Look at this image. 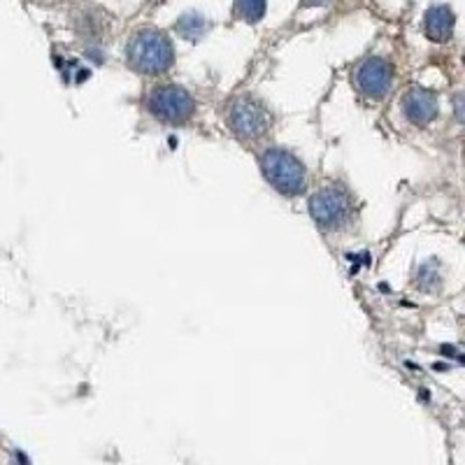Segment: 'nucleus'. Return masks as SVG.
Wrapping results in <instances>:
<instances>
[{
	"instance_id": "nucleus-1",
	"label": "nucleus",
	"mask_w": 465,
	"mask_h": 465,
	"mask_svg": "<svg viewBox=\"0 0 465 465\" xmlns=\"http://www.w3.org/2000/svg\"><path fill=\"white\" fill-rule=\"evenodd\" d=\"M126 58L133 70L145 75H160L170 70L175 63V47L163 33L158 31H140L128 42Z\"/></svg>"
},
{
	"instance_id": "nucleus-2",
	"label": "nucleus",
	"mask_w": 465,
	"mask_h": 465,
	"mask_svg": "<svg viewBox=\"0 0 465 465\" xmlns=\"http://www.w3.org/2000/svg\"><path fill=\"white\" fill-rule=\"evenodd\" d=\"M261 170L266 180L284 196H298L307 186V170L298 156L282 147H270L261 156Z\"/></svg>"
},
{
	"instance_id": "nucleus-3",
	"label": "nucleus",
	"mask_w": 465,
	"mask_h": 465,
	"mask_svg": "<svg viewBox=\"0 0 465 465\" xmlns=\"http://www.w3.org/2000/svg\"><path fill=\"white\" fill-rule=\"evenodd\" d=\"M351 207V196L342 186H326L310 198V214L326 231H333L349 221Z\"/></svg>"
},
{
	"instance_id": "nucleus-4",
	"label": "nucleus",
	"mask_w": 465,
	"mask_h": 465,
	"mask_svg": "<svg viewBox=\"0 0 465 465\" xmlns=\"http://www.w3.org/2000/svg\"><path fill=\"white\" fill-rule=\"evenodd\" d=\"M149 112L165 124H184L196 112V100L186 89L177 84H163L151 91Z\"/></svg>"
},
{
	"instance_id": "nucleus-5",
	"label": "nucleus",
	"mask_w": 465,
	"mask_h": 465,
	"mask_svg": "<svg viewBox=\"0 0 465 465\" xmlns=\"http://www.w3.org/2000/svg\"><path fill=\"white\" fill-rule=\"evenodd\" d=\"M231 128L240 135L242 140H256L266 135L270 128V114L266 107L251 98L235 100L231 107Z\"/></svg>"
},
{
	"instance_id": "nucleus-6",
	"label": "nucleus",
	"mask_w": 465,
	"mask_h": 465,
	"mask_svg": "<svg viewBox=\"0 0 465 465\" xmlns=\"http://www.w3.org/2000/svg\"><path fill=\"white\" fill-rule=\"evenodd\" d=\"M354 80H356V87L363 96L368 98H384L388 91H391L393 84V67L388 61L379 56H370L366 58L354 72Z\"/></svg>"
},
{
	"instance_id": "nucleus-7",
	"label": "nucleus",
	"mask_w": 465,
	"mask_h": 465,
	"mask_svg": "<svg viewBox=\"0 0 465 465\" xmlns=\"http://www.w3.org/2000/svg\"><path fill=\"white\" fill-rule=\"evenodd\" d=\"M403 109H405V116H407L412 124L426 126L430 121H435L439 105H437V98L430 91L417 89V91H410L407 96L403 98Z\"/></svg>"
},
{
	"instance_id": "nucleus-8",
	"label": "nucleus",
	"mask_w": 465,
	"mask_h": 465,
	"mask_svg": "<svg viewBox=\"0 0 465 465\" xmlns=\"http://www.w3.org/2000/svg\"><path fill=\"white\" fill-rule=\"evenodd\" d=\"M454 12L452 7L437 5L426 12V35L433 42H447L454 35Z\"/></svg>"
},
{
	"instance_id": "nucleus-9",
	"label": "nucleus",
	"mask_w": 465,
	"mask_h": 465,
	"mask_svg": "<svg viewBox=\"0 0 465 465\" xmlns=\"http://www.w3.org/2000/svg\"><path fill=\"white\" fill-rule=\"evenodd\" d=\"M209 31V23L202 14L198 12H186L180 16V21H177V33H180L182 38L186 40H200L205 33Z\"/></svg>"
},
{
	"instance_id": "nucleus-10",
	"label": "nucleus",
	"mask_w": 465,
	"mask_h": 465,
	"mask_svg": "<svg viewBox=\"0 0 465 465\" xmlns=\"http://www.w3.org/2000/svg\"><path fill=\"white\" fill-rule=\"evenodd\" d=\"M266 0H238V14L244 21L256 23L266 16Z\"/></svg>"
},
{
	"instance_id": "nucleus-11",
	"label": "nucleus",
	"mask_w": 465,
	"mask_h": 465,
	"mask_svg": "<svg viewBox=\"0 0 465 465\" xmlns=\"http://www.w3.org/2000/svg\"><path fill=\"white\" fill-rule=\"evenodd\" d=\"M307 7H324V5H331L333 0H302Z\"/></svg>"
},
{
	"instance_id": "nucleus-12",
	"label": "nucleus",
	"mask_w": 465,
	"mask_h": 465,
	"mask_svg": "<svg viewBox=\"0 0 465 465\" xmlns=\"http://www.w3.org/2000/svg\"><path fill=\"white\" fill-rule=\"evenodd\" d=\"M456 114H459V119H461V96H456Z\"/></svg>"
}]
</instances>
